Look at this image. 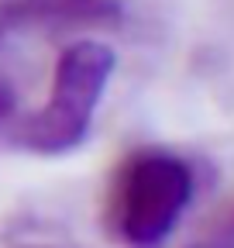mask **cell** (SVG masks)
Returning a JSON list of instances; mask_svg holds the SVG:
<instances>
[{
    "instance_id": "1",
    "label": "cell",
    "mask_w": 234,
    "mask_h": 248,
    "mask_svg": "<svg viewBox=\"0 0 234 248\" xmlns=\"http://www.w3.org/2000/svg\"><path fill=\"white\" fill-rule=\"evenodd\" d=\"M117 55L97 38H79L58 52L52 66L48 100L35 110H21L4 145L31 155H66L90 135L103 90L114 76Z\"/></svg>"
},
{
    "instance_id": "2",
    "label": "cell",
    "mask_w": 234,
    "mask_h": 248,
    "mask_svg": "<svg viewBox=\"0 0 234 248\" xmlns=\"http://www.w3.org/2000/svg\"><path fill=\"white\" fill-rule=\"evenodd\" d=\"M196 197V172L179 152L145 145L124 155L107 193V228L124 248H165Z\"/></svg>"
},
{
    "instance_id": "3",
    "label": "cell",
    "mask_w": 234,
    "mask_h": 248,
    "mask_svg": "<svg viewBox=\"0 0 234 248\" xmlns=\"http://www.w3.org/2000/svg\"><path fill=\"white\" fill-rule=\"evenodd\" d=\"M121 0H0V45L24 28L117 24Z\"/></svg>"
},
{
    "instance_id": "4",
    "label": "cell",
    "mask_w": 234,
    "mask_h": 248,
    "mask_svg": "<svg viewBox=\"0 0 234 248\" xmlns=\"http://www.w3.org/2000/svg\"><path fill=\"white\" fill-rule=\"evenodd\" d=\"M21 93H17V86H14V79L7 76V73H0V145H4V138H7V131L14 128V121L21 117Z\"/></svg>"
},
{
    "instance_id": "5",
    "label": "cell",
    "mask_w": 234,
    "mask_h": 248,
    "mask_svg": "<svg viewBox=\"0 0 234 248\" xmlns=\"http://www.w3.org/2000/svg\"><path fill=\"white\" fill-rule=\"evenodd\" d=\"M186 248H234V210H227L217 224H210L200 238H193Z\"/></svg>"
}]
</instances>
